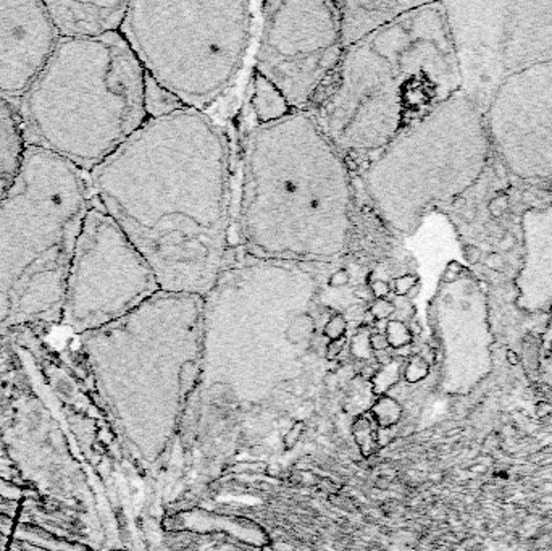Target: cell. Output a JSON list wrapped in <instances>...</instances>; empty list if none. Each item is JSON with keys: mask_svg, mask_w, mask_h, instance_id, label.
I'll return each mask as SVG.
<instances>
[{"mask_svg": "<svg viewBox=\"0 0 552 551\" xmlns=\"http://www.w3.org/2000/svg\"><path fill=\"white\" fill-rule=\"evenodd\" d=\"M231 139L205 112L174 107L89 173L92 200L126 233L160 290L205 296L233 260Z\"/></svg>", "mask_w": 552, "mask_h": 551, "instance_id": "obj_1", "label": "cell"}, {"mask_svg": "<svg viewBox=\"0 0 552 551\" xmlns=\"http://www.w3.org/2000/svg\"><path fill=\"white\" fill-rule=\"evenodd\" d=\"M234 234L244 256L333 262L400 239L366 205L344 154L307 110L245 129Z\"/></svg>", "mask_w": 552, "mask_h": 551, "instance_id": "obj_2", "label": "cell"}, {"mask_svg": "<svg viewBox=\"0 0 552 551\" xmlns=\"http://www.w3.org/2000/svg\"><path fill=\"white\" fill-rule=\"evenodd\" d=\"M459 91L444 5L420 2L346 47L307 112L357 171Z\"/></svg>", "mask_w": 552, "mask_h": 551, "instance_id": "obj_3", "label": "cell"}, {"mask_svg": "<svg viewBox=\"0 0 552 551\" xmlns=\"http://www.w3.org/2000/svg\"><path fill=\"white\" fill-rule=\"evenodd\" d=\"M16 109L26 146L89 175L149 118L147 78L120 31L58 39Z\"/></svg>", "mask_w": 552, "mask_h": 551, "instance_id": "obj_4", "label": "cell"}, {"mask_svg": "<svg viewBox=\"0 0 552 551\" xmlns=\"http://www.w3.org/2000/svg\"><path fill=\"white\" fill-rule=\"evenodd\" d=\"M91 205L89 175L26 149L0 196V328L61 322L69 264Z\"/></svg>", "mask_w": 552, "mask_h": 551, "instance_id": "obj_5", "label": "cell"}, {"mask_svg": "<svg viewBox=\"0 0 552 551\" xmlns=\"http://www.w3.org/2000/svg\"><path fill=\"white\" fill-rule=\"evenodd\" d=\"M491 149L483 115L459 91L368 159L355 171L358 188L375 217L402 239L476 185Z\"/></svg>", "mask_w": 552, "mask_h": 551, "instance_id": "obj_6", "label": "cell"}, {"mask_svg": "<svg viewBox=\"0 0 552 551\" xmlns=\"http://www.w3.org/2000/svg\"><path fill=\"white\" fill-rule=\"evenodd\" d=\"M255 28L250 2H129L120 32L149 83L207 113L238 84Z\"/></svg>", "mask_w": 552, "mask_h": 551, "instance_id": "obj_7", "label": "cell"}, {"mask_svg": "<svg viewBox=\"0 0 552 551\" xmlns=\"http://www.w3.org/2000/svg\"><path fill=\"white\" fill-rule=\"evenodd\" d=\"M460 91L483 115L504 81L552 62V0L443 2Z\"/></svg>", "mask_w": 552, "mask_h": 551, "instance_id": "obj_8", "label": "cell"}, {"mask_svg": "<svg viewBox=\"0 0 552 551\" xmlns=\"http://www.w3.org/2000/svg\"><path fill=\"white\" fill-rule=\"evenodd\" d=\"M159 291L144 256L92 200L69 264L61 322L86 335L128 316Z\"/></svg>", "mask_w": 552, "mask_h": 551, "instance_id": "obj_9", "label": "cell"}, {"mask_svg": "<svg viewBox=\"0 0 552 551\" xmlns=\"http://www.w3.org/2000/svg\"><path fill=\"white\" fill-rule=\"evenodd\" d=\"M253 72L292 110H309L344 52L336 2L260 4Z\"/></svg>", "mask_w": 552, "mask_h": 551, "instance_id": "obj_10", "label": "cell"}, {"mask_svg": "<svg viewBox=\"0 0 552 551\" xmlns=\"http://www.w3.org/2000/svg\"><path fill=\"white\" fill-rule=\"evenodd\" d=\"M491 147L522 180L552 178V62L504 81L483 113Z\"/></svg>", "mask_w": 552, "mask_h": 551, "instance_id": "obj_11", "label": "cell"}, {"mask_svg": "<svg viewBox=\"0 0 552 551\" xmlns=\"http://www.w3.org/2000/svg\"><path fill=\"white\" fill-rule=\"evenodd\" d=\"M58 39L44 2H0V95L18 104Z\"/></svg>", "mask_w": 552, "mask_h": 551, "instance_id": "obj_12", "label": "cell"}, {"mask_svg": "<svg viewBox=\"0 0 552 551\" xmlns=\"http://www.w3.org/2000/svg\"><path fill=\"white\" fill-rule=\"evenodd\" d=\"M525 256L515 278L522 312L552 311V205L530 207L520 217Z\"/></svg>", "mask_w": 552, "mask_h": 551, "instance_id": "obj_13", "label": "cell"}, {"mask_svg": "<svg viewBox=\"0 0 552 551\" xmlns=\"http://www.w3.org/2000/svg\"><path fill=\"white\" fill-rule=\"evenodd\" d=\"M60 39H91L120 31L129 2H44Z\"/></svg>", "mask_w": 552, "mask_h": 551, "instance_id": "obj_14", "label": "cell"}, {"mask_svg": "<svg viewBox=\"0 0 552 551\" xmlns=\"http://www.w3.org/2000/svg\"><path fill=\"white\" fill-rule=\"evenodd\" d=\"M420 2H404V0H350L336 2L341 38L344 49L363 39L373 31L383 28L415 8Z\"/></svg>", "mask_w": 552, "mask_h": 551, "instance_id": "obj_15", "label": "cell"}, {"mask_svg": "<svg viewBox=\"0 0 552 551\" xmlns=\"http://www.w3.org/2000/svg\"><path fill=\"white\" fill-rule=\"evenodd\" d=\"M26 149L16 104L0 95V180L12 183L20 171Z\"/></svg>", "mask_w": 552, "mask_h": 551, "instance_id": "obj_16", "label": "cell"}, {"mask_svg": "<svg viewBox=\"0 0 552 551\" xmlns=\"http://www.w3.org/2000/svg\"><path fill=\"white\" fill-rule=\"evenodd\" d=\"M249 107H250V115L255 120V125L278 120L292 110L281 97V94L257 73H253L252 78Z\"/></svg>", "mask_w": 552, "mask_h": 551, "instance_id": "obj_17", "label": "cell"}, {"mask_svg": "<svg viewBox=\"0 0 552 551\" xmlns=\"http://www.w3.org/2000/svg\"><path fill=\"white\" fill-rule=\"evenodd\" d=\"M378 424L373 421L372 416H363L360 419H357L352 432H354V438L360 448L363 456H370V454L376 450V435H378Z\"/></svg>", "mask_w": 552, "mask_h": 551, "instance_id": "obj_18", "label": "cell"}, {"mask_svg": "<svg viewBox=\"0 0 552 551\" xmlns=\"http://www.w3.org/2000/svg\"><path fill=\"white\" fill-rule=\"evenodd\" d=\"M370 416L380 428H389L396 425L402 417V407L392 396H381L372 407Z\"/></svg>", "mask_w": 552, "mask_h": 551, "instance_id": "obj_19", "label": "cell"}, {"mask_svg": "<svg viewBox=\"0 0 552 551\" xmlns=\"http://www.w3.org/2000/svg\"><path fill=\"white\" fill-rule=\"evenodd\" d=\"M429 373V362L425 359L422 354H414L409 357L407 364L404 365V378L407 383H418L428 377Z\"/></svg>", "mask_w": 552, "mask_h": 551, "instance_id": "obj_20", "label": "cell"}, {"mask_svg": "<svg viewBox=\"0 0 552 551\" xmlns=\"http://www.w3.org/2000/svg\"><path fill=\"white\" fill-rule=\"evenodd\" d=\"M523 361H525V370L536 372L539 369V361H541V339L534 336H527L523 341Z\"/></svg>", "mask_w": 552, "mask_h": 551, "instance_id": "obj_21", "label": "cell"}, {"mask_svg": "<svg viewBox=\"0 0 552 551\" xmlns=\"http://www.w3.org/2000/svg\"><path fill=\"white\" fill-rule=\"evenodd\" d=\"M509 205H510V197H509V194H505V192H501V194L494 196L493 199L489 200V204H488L489 215L493 217V218H501L507 212Z\"/></svg>", "mask_w": 552, "mask_h": 551, "instance_id": "obj_22", "label": "cell"}, {"mask_svg": "<svg viewBox=\"0 0 552 551\" xmlns=\"http://www.w3.org/2000/svg\"><path fill=\"white\" fill-rule=\"evenodd\" d=\"M504 265H505V260L501 252H489V254L485 257V267L489 268L491 272H496V273L502 272Z\"/></svg>", "mask_w": 552, "mask_h": 551, "instance_id": "obj_23", "label": "cell"}, {"mask_svg": "<svg viewBox=\"0 0 552 551\" xmlns=\"http://www.w3.org/2000/svg\"><path fill=\"white\" fill-rule=\"evenodd\" d=\"M302 430H304V424L302 422H296L291 428L287 430V435L284 436V444L286 448H292V446L301 440L302 436Z\"/></svg>", "mask_w": 552, "mask_h": 551, "instance_id": "obj_24", "label": "cell"}, {"mask_svg": "<svg viewBox=\"0 0 552 551\" xmlns=\"http://www.w3.org/2000/svg\"><path fill=\"white\" fill-rule=\"evenodd\" d=\"M541 353L544 351V356L549 357L552 353V319L549 320L547 327L544 330V333L541 335Z\"/></svg>", "mask_w": 552, "mask_h": 551, "instance_id": "obj_25", "label": "cell"}, {"mask_svg": "<svg viewBox=\"0 0 552 551\" xmlns=\"http://www.w3.org/2000/svg\"><path fill=\"white\" fill-rule=\"evenodd\" d=\"M463 257L468 262V264H478V262L483 259V252L475 244H467L463 248Z\"/></svg>", "mask_w": 552, "mask_h": 551, "instance_id": "obj_26", "label": "cell"}, {"mask_svg": "<svg viewBox=\"0 0 552 551\" xmlns=\"http://www.w3.org/2000/svg\"><path fill=\"white\" fill-rule=\"evenodd\" d=\"M536 416L539 419H549L552 417V403L547 399H541L536 403Z\"/></svg>", "mask_w": 552, "mask_h": 551, "instance_id": "obj_27", "label": "cell"}, {"mask_svg": "<svg viewBox=\"0 0 552 551\" xmlns=\"http://www.w3.org/2000/svg\"><path fill=\"white\" fill-rule=\"evenodd\" d=\"M476 215H478L476 207L465 205V207L460 209V218L463 220V223H473L476 220Z\"/></svg>", "mask_w": 552, "mask_h": 551, "instance_id": "obj_28", "label": "cell"}, {"mask_svg": "<svg viewBox=\"0 0 552 551\" xmlns=\"http://www.w3.org/2000/svg\"><path fill=\"white\" fill-rule=\"evenodd\" d=\"M513 246H515V236H513V234H510V233L502 234L501 241H499V248H501V251L507 252V251L513 249Z\"/></svg>", "mask_w": 552, "mask_h": 551, "instance_id": "obj_29", "label": "cell"}, {"mask_svg": "<svg viewBox=\"0 0 552 551\" xmlns=\"http://www.w3.org/2000/svg\"><path fill=\"white\" fill-rule=\"evenodd\" d=\"M505 361L509 365L515 367V365L522 364V356L519 353H515L513 349H507V351H505Z\"/></svg>", "mask_w": 552, "mask_h": 551, "instance_id": "obj_30", "label": "cell"}, {"mask_svg": "<svg viewBox=\"0 0 552 551\" xmlns=\"http://www.w3.org/2000/svg\"><path fill=\"white\" fill-rule=\"evenodd\" d=\"M494 173H496V177H497V178H505V177H507V173H509V170H507L505 165H504L501 160H499V162H496V163H494Z\"/></svg>", "mask_w": 552, "mask_h": 551, "instance_id": "obj_31", "label": "cell"}, {"mask_svg": "<svg viewBox=\"0 0 552 551\" xmlns=\"http://www.w3.org/2000/svg\"><path fill=\"white\" fill-rule=\"evenodd\" d=\"M8 185H10V183H5V181L0 180V196H2L4 192H5V189L8 188Z\"/></svg>", "mask_w": 552, "mask_h": 551, "instance_id": "obj_32", "label": "cell"}]
</instances>
